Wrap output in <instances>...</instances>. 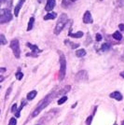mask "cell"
<instances>
[{"instance_id": "obj_1", "label": "cell", "mask_w": 124, "mask_h": 125, "mask_svg": "<svg viewBox=\"0 0 124 125\" xmlns=\"http://www.w3.org/2000/svg\"><path fill=\"white\" fill-rule=\"evenodd\" d=\"M57 96H59V92H54V93H51L50 94H48L44 99L38 103V104L36 105V109L32 112V118L36 117L37 115L41 112L42 110L50 104V103H52V100L54 99V98H56Z\"/></svg>"}, {"instance_id": "obj_2", "label": "cell", "mask_w": 124, "mask_h": 125, "mask_svg": "<svg viewBox=\"0 0 124 125\" xmlns=\"http://www.w3.org/2000/svg\"><path fill=\"white\" fill-rule=\"evenodd\" d=\"M67 21H68V18L67 15L65 13H62L60 17L58 18V21H57L56 26L54 28V35H59L61 32L62 31V29L65 27V25L67 24Z\"/></svg>"}, {"instance_id": "obj_3", "label": "cell", "mask_w": 124, "mask_h": 125, "mask_svg": "<svg viewBox=\"0 0 124 125\" xmlns=\"http://www.w3.org/2000/svg\"><path fill=\"white\" fill-rule=\"evenodd\" d=\"M58 53L60 54V71H59V79L62 80L64 77H65V74H66V59L64 54L62 52H58Z\"/></svg>"}, {"instance_id": "obj_4", "label": "cell", "mask_w": 124, "mask_h": 125, "mask_svg": "<svg viewBox=\"0 0 124 125\" xmlns=\"http://www.w3.org/2000/svg\"><path fill=\"white\" fill-rule=\"evenodd\" d=\"M12 20V14L10 10L8 9H4L0 10V23H6Z\"/></svg>"}, {"instance_id": "obj_5", "label": "cell", "mask_w": 124, "mask_h": 125, "mask_svg": "<svg viewBox=\"0 0 124 125\" xmlns=\"http://www.w3.org/2000/svg\"><path fill=\"white\" fill-rule=\"evenodd\" d=\"M10 48L12 50V52L14 53L15 57L17 59L20 58V55H21V50H20V43H19V40L18 39H12L10 42Z\"/></svg>"}, {"instance_id": "obj_6", "label": "cell", "mask_w": 124, "mask_h": 125, "mask_svg": "<svg viewBox=\"0 0 124 125\" xmlns=\"http://www.w3.org/2000/svg\"><path fill=\"white\" fill-rule=\"evenodd\" d=\"M86 79H88V74L85 70H81L76 75L77 81H82V80H86Z\"/></svg>"}, {"instance_id": "obj_7", "label": "cell", "mask_w": 124, "mask_h": 125, "mask_svg": "<svg viewBox=\"0 0 124 125\" xmlns=\"http://www.w3.org/2000/svg\"><path fill=\"white\" fill-rule=\"evenodd\" d=\"M83 22L86 23V24H88V23H93V22L92 14H91V12L89 10L86 11V12L84 13V15H83Z\"/></svg>"}, {"instance_id": "obj_8", "label": "cell", "mask_w": 124, "mask_h": 125, "mask_svg": "<svg viewBox=\"0 0 124 125\" xmlns=\"http://www.w3.org/2000/svg\"><path fill=\"white\" fill-rule=\"evenodd\" d=\"M55 6H56V1L55 0H48L46 6H45V10L48 11V12H51L54 9Z\"/></svg>"}, {"instance_id": "obj_9", "label": "cell", "mask_w": 124, "mask_h": 125, "mask_svg": "<svg viewBox=\"0 0 124 125\" xmlns=\"http://www.w3.org/2000/svg\"><path fill=\"white\" fill-rule=\"evenodd\" d=\"M24 2H25V0H19L18 4L16 5L15 9H14V15H15L16 17H18L19 12H20V10H21V7H22V5H23V3H24Z\"/></svg>"}, {"instance_id": "obj_10", "label": "cell", "mask_w": 124, "mask_h": 125, "mask_svg": "<svg viewBox=\"0 0 124 125\" xmlns=\"http://www.w3.org/2000/svg\"><path fill=\"white\" fill-rule=\"evenodd\" d=\"M109 97L110 98H113V99L117 100V101H121L122 100V94H120L119 92H113L112 94H110L109 95Z\"/></svg>"}, {"instance_id": "obj_11", "label": "cell", "mask_w": 124, "mask_h": 125, "mask_svg": "<svg viewBox=\"0 0 124 125\" xmlns=\"http://www.w3.org/2000/svg\"><path fill=\"white\" fill-rule=\"evenodd\" d=\"M26 46L30 48V49L32 50V52H34V53H36V54L42 52L40 49H38V47H37L36 45H33V44H31V43H29V42H28V43H26Z\"/></svg>"}, {"instance_id": "obj_12", "label": "cell", "mask_w": 124, "mask_h": 125, "mask_svg": "<svg viewBox=\"0 0 124 125\" xmlns=\"http://www.w3.org/2000/svg\"><path fill=\"white\" fill-rule=\"evenodd\" d=\"M55 18H57V13L56 12H49L47 15L44 16V20L45 21H49V20H54Z\"/></svg>"}, {"instance_id": "obj_13", "label": "cell", "mask_w": 124, "mask_h": 125, "mask_svg": "<svg viewBox=\"0 0 124 125\" xmlns=\"http://www.w3.org/2000/svg\"><path fill=\"white\" fill-rule=\"evenodd\" d=\"M83 32H81V31H78V32H77V33H69L68 34V36L69 37H74V38H80V37H83Z\"/></svg>"}, {"instance_id": "obj_14", "label": "cell", "mask_w": 124, "mask_h": 125, "mask_svg": "<svg viewBox=\"0 0 124 125\" xmlns=\"http://www.w3.org/2000/svg\"><path fill=\"white\" fill-rule=\"evenodd\" d=\"M34 24H35V18L34 17H31L30 20H29V22H28V26H27V31H31L34 27Z\"/></svg>"}, {"instance_id": "obj_15", "label": "cell", "mask_w": 124, "mask_h": 125, "mask_svg": "<svg viewBox=\"0 0 124 125\" xmlns=\"http://www.w3.org/2000/svg\"><path fill=\"white\" fill-rule=\"evenodd\" d=\"M76 55H77V57H84L85 55H86V51L84 50V49H80V50H78L76 52Z\"/></svg>"}, {"instance_id": "obj_16", "label": "cell", "mask_w": 124, "mask_h": 125, "mask_svg": "<svg viewBox=\"0 0 124 125\" xmlns=\"http://www.w3.org/2000/svg\"><path fill=\"white\" fill-rule=\"evenodd\" d=\"M112 37L115 40H121L122 39V35H121V33H119V31H116L114 33L113 35H112Z\"/></svg>"}, {"instance_id": "obj_17", "label": "cell", "mask_w": 124, "mask_h": 125, "mask_svg": "<svg viewBox=\"0 0 124 125\" xmlns=\"http://www.w3.org/2000/svg\"><path fill=\"white\" fill-rule=\"evenodd\" d=\"M37 94V92L36 91H32L30 93H28L27 94V100H33Z\"/></svg>"}, {"instance_id": "obj_18", "label": "cell", "mask_w": 124, "mask_h": 125, "mask_svg": "<svg viewBox=\"0 0 124 125\" xmlns=\"http://www.w3.org/2000/svg\"><path fill=\"white\" fill-rule=\"evenodd\" d=\"M64 43H65L66 45H69V47L71 48V49H76V48L79 47V44H78V43H73V42L69 41V40H65Z\"/></svg>"}, {"instance_id": "obj_19", "label": "cell", "mask_w": 124, "mask_h": 125, "mask_svg": "<svg viewBox=\"0 0 124 125\" xmlns=\"http://www.w3.org/2000/svg\"><path fill=\"white\" fill-rule=\"evenodd\" d=\"M110 50V45H109L108 43H103V45H102V47H101V51L102 52H107Z\"/></svg>"}, {"instance_id": "obj_20", "label": "cell", "mask_w": 124, "mask_h": 125, "mask_svg": "<svg viewBox=\"0 0 124 125\" xmlns=\"http://www.w3.org/2000/svg\"><path fill=\"white\" fill-rule=\"evenodd\" d=\"M8 43L7 39H6V37L4 35H0V45H6Z\"/></svg>"}, {"instance_id": "obj_21", "label": "cell", "mask_w": 124, "mask_h": 125, "mask_svg": "<svg viewBox=\"0 0 124 125\" xmlns=\"http://www.w3.org/2000/svg\"><path fill=\"white\" fill-rule=\"evenodd\" d=\"M66 101H67V96H62V98H60V100H58V104H62Z\"/></svg>"}, {"instance_id": "obj_22", "label": "cell", "mask_w": 124, "mask_h": 125, "mask_svg": "<svg viewBox=\"0 0 124 125\" xmlns=\"http://www.w3.org/2000/svg\"><path fill=\"white\" fill-rule=\"evenodd\" d=\"M16 78L18 79V80H21V78H22V77H23V74H22V72H21V71H18L17 73H16Z\"/></svg>"}, {"instance_id": "obj_23", "label": "cell", "mask_w": 124, "mask_h": 125, "mask_svg": "<svg viewBox=\"0 0 124 125\" xmlns=\"http://www.w3.org/2000/svg\"><path fill=\"white\" fill-rule=\"evenodd\" d=\"M17 124V120H16L15 118H11L10 120V122H9V125H16Z\"/></svg>"}, {"instance_id": "obj_24", "label": "cell", "mask_w": 124, "mask_h": 125, "mask_svg": "<svg viewBox=\"0 0 124 125\" xmlns=\"http://www.w3.org/2000/svg\"><path fill=\"white\" fill-rule=\"evenodd\" d=\"M92 120H93V116H90L87 118V120H86V124L87 125H91L92 123Z\"/></svg>"}, {"instance_id": "obj_25", "label": "cell", "mask_w": 124, "mask_h": 125, "mask_svg": "<svg viewBox=\"0 0 124 125\" xmlns=\"http://www.w3.org/2000/svg\"><path fill=\"white\" fill-rule=\"evenodd\" d=\"M102 38H103V37H102V35L101 34H96V41H101L102 40Z\"/></svg>"}, {"instance_id": "obj_26", "label": "cell", "mask_w": 124, "mask_h": 125, "mask_svg": "<svg viewBox=\"0 0 124 125\" xmlns=\"http://www.w3.org/2000/svg\"><path fill=\"white\" fill-rule=\"evenodd\" d=\"M26 56H32V57H37V54H36V53H34V52H32V53H26Z\"/></svg>"}, {"instance_id": "obj_27", "label": "cell", "mask_w": 124, "mask_h": 125, "mask_svg": "<svg viewBox=\"0 0 124 125\" xmlns=\"http://www.w3.org/2000/svg\"><path fill=\"white\" fill-rule=\"evenodd\" d=\"M16 110H17V104H14L11 107V112H15Z\"/></svg>"}, {"instance_id": "obj_28", "label": "cell", "mask_w": 124, "mask_h": 125, "mask_svg": "<svg viewBox=\"0 0 124 125\" xmlns=\"http://www.w3.org/2000/svg\"><path fill=\"white\" fill-rule=\"evenodd\" d=\"M119 30H120V31L124 32V23H119Z\"/></svg>"}, {"instance_id": "obj_29", "label": "cell", "mask_w": 124, "mask_h": 125, "mask_svg": "<svg viewBox=\"0 0 124 125\" xmlns=\"http://www.w3.org/2000/svg\"><path fill=\"white\" fill-rule=\"evenodd\" d=\"M20 116H21V110H18L15 113V117L16 118H20Z\"/></svg>"}, {"instance_id": "obj_30", "label": "cell", "mask_w": 124, "mask_h": 125, "mask_svg": "<svg viewBox=\"0 0 124 125\" xmlns=\"http://www.w3.org/2000/svg\"><path fill=\"white\" fill-rule=\"evenodd\" d=\"M10 92H11V87H10V88H9V90H8V92H7V95H6V99L8 98V96H9V94H10Z\"/></svg>"}, {"instance_id": "obj_31", "label": "cell", "mask_w": 124, "mask_h": 125, "mask_svg": "<svg viewBox=\"0 0 124 125\" xmlns=\"http://www.w3.org/2000/svg\"><path fill=\"white\" fill-rule=\"evenodd\" d=\"M6 72V68L5 67H0V73H4Z\"/></svg>"}, {"instance_id": "obj_32", "label": "cell", "mask_w": 124, "mask_h": 125, "mask_svg": "<svg viewBox=\"0 0 124 125\" xmlns=\"http://www.w3.org/2000/svg\"><path fill=\"white\" fill-rule=\"evenodd\" d=\"M119 75H120V77H121V78H124V71H122V72H120V73H119Z\"/></svg>"}, {"instance_id": "obj_33", "label": "cell", "mask_w": 124, "mask_h": 125, "mask_svg": "<svg viewBox=\"0 0 124 125\" xmlns=\"http://www.w3.org/2000/svg\"><path fill=\"white\" fill-rule=\"evenodd\" d=\"M4 79H5V78H4V77H2V76H0V82H2V81H3Z\"/></svg>"}, {"instance_id": "obj_34", "label": "cell", "mask_w": 124, "mask_h": 125, "mask_svg": "<svg viewBox=\"0 0 124 125\" xmlns=\"http://www.w3.org/2000/svg\"><path fill=\"white\" fill-rule=\"evenodd\" d=\"M121 61H122V62H124V52H123V55L121 56Z\"/></svg>"}, {"instance_id": "obj_35", "label": "cell", "mask_w": 124, "mask_h": 125, "mask_svg": "<svg viewBox=\"0 0 124 125\" xmlns=\"http://www.w3.org/2000/svg\"><path fill=\"white\" fill-rule=\"evenodd\" d=\"M4 1H5V0H0V6H1V4H2Z\"/></svg>"}, {"instance_id": "obj_36", "label": "cell", "mask_w": 124, "mask_h": 125, "mask_svg": "<svg viewBox=\"0 0 124 125\" xmlns=\"http://www.w3.org/2000/svg\"><path fill=\"white\" fill-rule=\"evenodd\" d=\"M71 2H75V1H77V0H70Z\"/></svg>"}, {"instance_id": "obj_37", "label": "cell", "mask_w": 124, "mask_h": 125, "mask_svg": "<svg viewBox=\"0 0 124 125\" xmlns=\"http://www.w3.org/2000/svg\"><path fill=\"white\" fill-rule=\"evenodd\" d=\"M121 125H124V120L122 121V124H121Z\"/></svg>"}, {"instance_id": "obj_38", "label": "cell", "mask_w": 124, "mask_h": 125, "mask_svg": "<svg viewBox=\"0 0 124 125\" xmlns=\"http://www.w3.org/2000/svg\"><path fill=\"white\" fill-rule=\"evenodd\" d=\"M114 125H117V123H115V124H114Z\"/></svg>"}, {"instance_id": "obj_39", "label": "cell", "mask_w": 124, "mask_h": 125, "mask_svg": "<svg viewBox=\"0 0 124 125\" xmlns=\"http://www.w3.org/2000/svg\"><path fill=\"white\" fill-rule=\"evenodd\" d=\"M100 1H103V0H100Z\"/></svg>"}]
</instances>
